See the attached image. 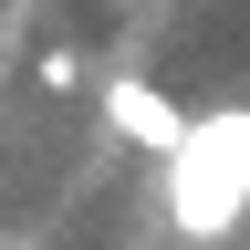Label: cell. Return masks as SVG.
<instances>
[{"instance_id":"7a4b0ae2","label":"cell","mask_w":250,"mask_h":250,"mask_svg":"<svg viewBox=\"0 0 250 250\" xmlns=\"http://www.w3.org/2000/svg\"><path fill=\"white\" fill-rule=\"evenodd\" d=\"M104 125H115L125 146H156V156H177V146H188L177 94H167V83H146V73H115V83H104Z\"/></svg>"},{"instance_id":"6da1fadb","label":"cell","mask_w":250,"mask_h":250,"mask_svg":"<svg viewBox=\"0 0 250 250\" xmlns=\"http://www.w3.org/2000/svg\"><path fill=\"white\" fill-rule=\"evenodd\" d=\"M167 219L188 240H219L229 219L250 208V115H208V125H188V146L167 156Z\"/></svg>"},{"instance_id":"3957f363","label":"cell","mask_w":250,"mask_h":250,"mask_svg":"<svg viewBox=\"0 0 250 250\" xmlns=\"http://www.w3.org/2000/svg\"><path fill=\"white\" fill-rule=\"evenodd\" d=\"M31 73H42V83H52V94H73V83H83V52H73V42H52V52H42V62H31Z\"/></svg>"}]
</instances>
